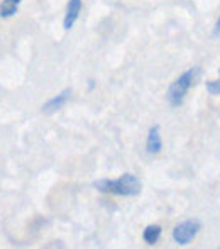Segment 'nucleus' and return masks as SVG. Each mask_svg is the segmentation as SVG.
<instances>
[{
	"label": "nucleus",
	"mask_w": 220,
	"mask_h": 249,
	"mask_svg": "<svg viewBox=\"0 0 220 249\" xmlns=\"http://www.w3.org/2000/svg\"><path fill=\"white\" fill-rule=\"evenodd\" d=\"M146 151L148 154H159L163 151V139H161V131L159 125H152L148 132V139H146Z\"/></svg>",
	"instance_id": "obj_5"
},
{
	"label": "nucleus",
	"mask_w": 220,
	"mask_h": 249,
	"mask_svg": "<svg viewBox=\"0 0 220 249\" xmlns=\"http://www.w3.org/2000/svg\"><path fill=\"white\" fill-rule=\"evenodd\" d=\"M205 89L210 95H220V78L219 80H212V82L205 83Z\"/></svg>",
	"instance_id": "obj_9"
},
{
	"label": "nucleus",
	"mask_w": 220,
	"mask_h": 249,
	"mask_svg": "<svg viewBox=\"0 0 220 249\" xmlns=\"http://www.w3.org/2000/svg\"><path fill=\"white\" fill-rule=\"evenodd\" d=\"M69 99H71V89L63 90V92H59L58 95H54L53 99H50L46 104L43 105V112H46V114H53V112H56L58 108H61Z\"/></svg>",
	"instance_id": "obj_6"
},
{
	"label": "nucleus",
	"mask_w": 220,
	"mask_h": 249,
	"mask_svg": "<svg viewBox=\"0 0 220 249\" xmlns=\"http://www.w3.org/2000/svg\"><path fill=\"white\" fill-rule=\"evenodd\" d=\"M161 234H163V227L158 226V224H152V226H148L142 232V239L148 246H154L158 244V241L161 239Z\"/></svg>",
	"instance_id": "obj_7"
},
{
	"label": "nucleus",
	"mask_w": 220,
	"mask_h": 249,
	"mask_svg": "<svg viewBox=\"0 0 220 249\" xmlns=\"http://www.w3.org/2000/svg\"><path fill=\"white\" fill-rule=\"evenodd\" d=\"M214 34H215V36H220V17H219L217 24H215V31H214Z\"/></svg>",
	"instance_id": "obj_10"
},
{
	"label": "nucleus",
	"mask_w": 220,
	"mask_h": 249,
	"mask_svg": "<svg viewBox=\"0 0 220 249\" xmlns=\"http://www.w3.org/2000/svg\"><path fill=\"white\" fill-rule=\"evenodd\" d=\"M82 7H83V0H68V5H66V12H65V20H63L65 31H69L75 26V22L80 17V12H82Z\"/></svg>",
	"instance_id": "obj_4"
},
{
	"label": "nucleus",
	"mask_w": 220,
	"mask_h": 249,
	"mask_svg": "<svg viewBox=\"0 0 220 249\" xmlns=\"http://www.w3.org/2000/svg\"><path fill=\"white\" fill-rule=\"evenodd\" d=\"M202 224L198 220L191 219V220H185V222L178 224L173 229V241L178 246H186L191 241L197 237V234L200 232Z\"/></svg>",
	"instance_id": "obj_3"
},
{
	"label": "nucleus",
	"mask_w": 220,
	"mask_h": 249,
	"mask_svg": "<svg viewBox=\"0 0 220 249\" xmlns=\"http://www.w3.org/2000/svg\"><path fill=\"white\" fill-rule=\"evenodd\" d=\"M219 73H220V70H219Z\"/></svg>",
	"instance_id": "obj_11"
},
{
	"label": "nucleus",
	"mask_w": 220,
	"mask_h": 249,
	"mask_svg": "<svg viewBox=\"0 0 220 249\" xmlns=\"http://www.w3.org/2000/svg\"><path fill=\"white\" fill-rule=\"evenodd\" d=\"M22 0H3L0 3V17L3 19H9V17L16 16L17 10H19V5Z\"/></svg>",
	"instance_id": "obj_8"
},
{
	"label": "nucleus",
	"mask_w": 220,
	"mask_h": 249,
	"mask_svg": "<svg viewBox=\"0 0 220 249\" xmlns=\"http://www.w3.org/2000/svg\"><path fill=\"white\" fill-rule=\"evenodd\" d=\"M93 187L102 194L117 195V197H137L141 194L142 185L135 175L125 173L117 180H109V178L99 180L93 183Z\"/></svg>",
	"instance_id": "obj_1"
},
{
	"label": "nucleus",
	"mask_w": 220,
	"mask_h": 249,
	"mask_svg": "<svg viewBox=\"0 0 220 249\" xmlns=\"http://www.w3.org/2000/svg\"><path fill=\"white\" fill-rule=\"evenodd\" d=\"M198 75H200V68L186 70L183 75H180L173 83H171L169 89H168V93H166V100L169 102L171 107H180V105L183 104L188 90H190L191 85L197 82Z\"/></svg>",
	"instance_id": "obj_2"
}]
</instances>
